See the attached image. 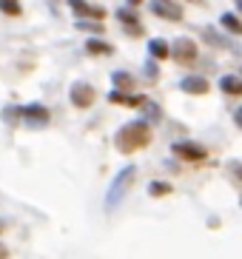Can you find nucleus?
Returning <instances> with one entry per match:
<instances>
[{
	"label": "nucleus",
	"instance_id": "obj_8",
	"mask_svg": "<svg viewBox=\"0 0 242 259\" xmlns=\"http://www.w3.org/2000/svg\"><path fill=\"white\" fill-rule=\"evenodd\" d=\"M68 9H71L77 17H103L106 15L103 9L91 6V3H86V0H68Z\"/></svg>",
	"mask_w": 242,
	"mask_h": 259
},
{
	"label": "nucleus",
	"instance_id": "obj_11",
	"mask_svg": "<svg viewBox=\"0 0 242 259\" xmlns=\"http://www.w3.org/2000/svg\"><path fill=\"white\" fill-rule=\"evenodd\" d=\"M111 83H114V89H120V92H131V89H134V77L126 74V71H114Z\"/></svg>",
	"mask_w": 242,
	"mask_h": 259
},
{
	"label": "nucleus",
	"instance_id": "obj_12",
	"mask_svg": "<svg viewBox=\"0 0 242 259\" xmlns=\"http://www.w3.org/2000/svg\"><path fill=\"white\" fill-rule=\"evenodd\" d=\"M148 52H151V57H159V60H163V57L171 54V46H168L163 37H154L151 43H148Z\"/></svg>",
	"mask_w": 242,
	"mask_h": 259
},
{
	"label": "nucleus",
	"instance_id": "obj_16",
	"mask_svg": "<svg viewBox=\"0 0 242 259\" xmlns=\"http://www.w3.org/2000/svg\"><path fill=\"white\" fill-rule=\"evenodd\" d=\"M148 194H151V197H163V194H171V185H168V183H151V185H148Z\"/></svg>",
	"mask_w": 242,
	"mask_h": 259
},
{
	"label": "nucleus",
	"instance_id": "obj_5",
	"mask_svg": "<svg viewBox=\"0 0 242 259\" xmlns=\"http://www.w3.org/2000/svg\"><path fill=\"white\" fill-rule=\"evenodd\" d=\"M68 97H71V103H74L77 108H89L91 103H94V89H91L89 83H74L68 89Z\"/></svg>",
	"mask_w": 242,
	"mask_h": 259
},
{
	"label": "nucleus",
	"instance_id": "obj_23",
	"mask_svg": "<svg viewBox=\"0 0 242 259\" xmlns=\"http://www.w3.org/2000/svg\"><path fill=\"white\" fill-rule=\"evenodd\" d=\"M234 3H236V9H239V12H242V0H234Z\"/></svg>",
	"mask_w": 242,
	"mask_h": 259
},
{
	"label": "nucleus",
	"instance_id": "obj_4",
	"mask_svg": "<svg viewBox=\"0 0 242 259\" xmlns=\"http://www.w3.org/2000/svg\"><path fill=\"white\" fill-rule=\"evenodd\" d=\"M20 120L29 122V125H34V128H40V125H46V122H49V108L37 106V103L23 106V108H20Z\"/></svg>",
	"mask_w": 242,
	"mask_h": 259
},
{
	"label": "nucleus",
	"instance_id": "obj_2",
	"mask_svg": "<svg viewBox=\"0 0 242 259\" xmlns=\"http://www.w3.org/2000/svg\"><path fill=\"white\" fill-rule=\"evenodd\" d=\"M134 177H137V168L134 165H126L120 174L114 177L111 188H108V194H106V208H117V205H120L123 197L129 194L131 183H134Z\"/></svg>",
	"mask_w": 242,
	"mask_h": 259
},
{
	"label": "nucleus",
	"instance_id": "obj_10",
	"mask_svg": "<svg viewBox=\"0 0 242 259\" xmlns=\"http://www.w3.org/2000/svg\"><path fill=\"white\" fill-rule=\"evenodd\" d=\"M220 89L225 94H242V80L234 74H225V77H220Z\"/></svg>",
	"mask_w": 242,
	"mask_h": 259
},
{
	"label": "nucleus",
	"instance_id": "obj_18",
	"mask_svg": "<svg viewBox=\"0 0 242 259\" xmlns=\"http://www.w3.org/2000/svg\"><path fill=\"white\" fill-rule=\"evenodd\" d=\"M77 29H89V31H97V34H100V31H103V26H100V23H86V20H77Z\"/></svg>",
	"mask_w": 242,
	"mask_h": 259
},
{
	"label": "nucleus",
	"instance_id": "obj_6",
	"mask_svg": "<svg viewBox=\"0 0 242 259\" xmlns=\"http://www.w3.org/2000/svg\"><path fill=\"white\" fill-rule=\"evenodd\" d=\"M174 154H180L182 160H188V162H199V160L208 157L205 148H203V145H197V143H174Z\"/></svg>",
	"mask_w": 242,
	"mask_h": 259
},
{
	"label": "nucleus",
	"instance_id": "obj_9",
	"mask_svg": "<svg viewBox=\"0 0 242 259\" xmlns=\"http://www.w3.org/2000/svg\"><path fill=\"white\" fill-rule=\"evenodd\" d=\"M180 89L185 94H205L208 92V80H205V77H182Z\"/></svg>",
	"mask_w": 242,
	"mask_h": 259
},
{
	"label": "nucleus",
	"instance_id": "obj_19",
	"mask_svg": "<svg viewBox=\"0 0 242 259\" xmlns=\"http://www.w3.org/2000/svg\"><path fill=\"white\" fill-rule=\"evenodd\" d=\"M108 100H111V103H126V94H123V92H111V94H108Z\"/></svg>",
	"mask_w": 242,
	"mask_h": 259
},
{
	"label": "nucleus",
	"instance_id": "obj_7",
	"mask_svg": "<svg viewBox=\"0 0 242 259\" xmlns=\"http://www.w3.org/2000/svg\"><path fill=\"white\" fill-rule=\"evenodd\" d=\"M151 12L159 15V17H166V20H180L182 17V9L177 6V3H171V0H154Z\"/></svg>",
	"mask_w": 242,
	"mask_h": 259
},
{
	"label": "nucleus",
	"instance_id": "obj_22",
	"mask_svg": "<svg viewBox=\"0 0 242 259\" xmlns=\"http://www.w3.org/2000/svg\"><path fill=\"white\" fill-rule=\"evenodd\" d=\"M126 3H129V6H140V0H126Z\"/></svg>",
	"mask_w": 242,
	"mask_h": 259
},
{
	"label": "nucleus",
	"instance_id": "obj_1",
	"mask_svg": "<svg viewBox=\"0 0 242 259\" xmlns=\"http://www.w3.org/2000/svg\"><path fill=\"white\" fill-rule=\"evenodd\" d=\"M148 140H151V128H148V122H145V120L126 122V125L114 134L117 148H120V151H126V154H131V151H137V148L148 145Z\"/></svg>",
	"mask_w": 242,
	"mask_h": 259
},
{
	"label": "nucleus",
	"instance_id": "obj_3",
	"mask_svg": "<svg viewBox=\"0 0 242 259\" xmlns=\"http://www.w3.org/2000/svg\"><path fill=\"white\" fill-rule=\"evenodd\" d=\"M171 57L177 63H194L197 60V43L191 37H177L171 43Z\"/></svg>",
	"mask_w": 242,
	"mask_h": 259
},
{
	"label": "nucleus",
	"instance_id": "obj_24",
	"mask_svg": "<svg viewBox=\"0 0 242 259\" xmlns=\"http://www.w3.org/2000/svg\"><path fill=\"white\" fill-rule=\"evenodd\" d=\"M191 3H199V0H191Z\"/></svg>",
	"mask_w": 242,
	"mask_h": 259
},
{
	"label": "nucleus",
	"instance_id": "obj_14",
	"mask_svg": "<svg viewBox=\"0 0 242 259\" xmlns=\"http://www.w3.org/2000/svg\"><path fill=\"white\" fill-rule=\"evenodd\" d=\"M86 49H89V54H111V46L103 43V40H89Z\"/></svg>",
	"mask_w": 242,
	"mask_h": 259
},
{
	"label": "nucleus",
	"instance_id": "obj_21",
	"mask_svg": "<svg viewBox=\"0 0 242 259\" xmlns=\"http://www.w3.org/2000/svg\"><path fill=\"white\" fill-rule=\"evenodd\" d=\"M234 171H236V177H239V180H242V165H236Z\"/></svg>",
	"mask_w": 242,
	"mask_h": 259
},
{
	"label": "nucleus",
	"instance_id": "obj_17",
	"mask_svg": "<svg viewBox=\"0 0 242 259\" xmlns=\"http://www.w3.org/2000/svg\"><path fill=\"white\" fill-rule=\"evenodd\" d=\"M117 17H120L123 23H126V29L137 23V15H134V12H131V9H120V12H117ZM137 26H140V23H137Z\"/></svg>",
	"mask_w": 242,
	"mask_h": 259
},
{
	"label": "nucleus",
	"instance_id": "obj_20",
	"mask_svg": "<svg viewBox=\"0 0 242 259\" xmlns=\"http://www.w3.org/2000/svg\"><path fill=\"white\" fill-rule=\"evenodd\" d=\"M234 122L242 128V108H236V114H234Z\"/></svg>",
	"mask_w": 242,
	"mask_h": 259
},
{
	"label": "nucleus",
	"instance_id": "obj_13",
	"mask_svg": "<svg viewBox=\"0 0 242 259\" xmlns=\"http://www.w3.org/2000/svg\"><path fill=\"white\" fill-rule=\"evenodd\" d=\"M220 23L225 31H231V34H242V23H239V17L231 15V12H225V15L220 17Z\"/></svg>",
	"mask_w": 242,
	"mask_h": 259
},
{
	"label": "nucleus",
	"instance_id": "obj_15",
	"mask_svg": "<svg viewBox=\"0 0 242 259\" xmlns=\"http://www.w3.org/2000/svg\"><path fill=\"white\" fill-rule=\"evenodd\" d=\"M0 12L17 17V15H20V3H17V0H0Z\"/></svg>",
	"mask_w": 242,
	"mask_h": 259
}]
</instances>
